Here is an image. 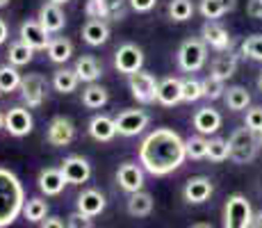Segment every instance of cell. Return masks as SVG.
I'll list each match as a JSON object with an SVG mask.
<instances>
[{
    "mask_svg": "<svg viewBox=\"0 0 262 228\" xmlns=\"http://www.w3.org/2000/svg\"><path fill=\"white\" fill-rule=\"evenodd\" d=\"M183 100V80L180 78H164L158 82V103L173 108Z\"/></svg>",
    "mask_w": 262,
    "mask_h": 228,
    "instance_id": "ac0fdd59",
    "label": "cell"
},
{
    "mask_svg": "<svg viewBox=\"0 0 262 228\" xmlns=\"http://www.w3.org/2000/svg\"><path fill=\"white\" fill-rule=\"evenodd\" d=\"M224 100H226V105H228V110H233V112H242V110H249L251 94H249V89H246V87L235 85V87L226 89Z\"/></svg>",
    "mask_w": 262,
    "mask_h": 228,
    "instance_id": "f1b7e54d",
    "label": "cell"
},
{
    "mask_svg": "<svg viewBox=\"0 0 262 228\" xmlns=\"http://www.w3.org/2000/svg\"><path fill=\"white\" fill-rule=\"evenodd\" d=\"M253 210L244 194H230L224 203V228H251Z\"/></svg>",
    "mask_w": 262,
    "mask_h": 228,
    "instance_id": "277c9868",
    "label": "cell"
},
{
    "mask_svg": "<svg viewBox=\"0 0 262 228\" xmlns=\"http://www.w3.org/2000/svg\"><path fill=\"white\" fill-rule=\"evenodd\" d=\"M48 3H55V5H59V7H62V5H67L69 0H48Z\"/></svg>",
    "mask_w": 262,
    "mask_h": 228,
    "instance_id": "816d5d0a",
    "label": "cell"
},
{
    "mask_svg": "<svg viewBox=\"0 0 262 228\" xmlns=\"http://www.w3.org/2000/svg\"><path fill=\"white\" fill-rule=\"evenodd\" d=\"M59 169H62L64 180L69 185H84V182L92 178V164L82 155H69V158H64Z\"/></svg>",
    "mask_w": 262,
    "mask_h": 228,
    "instance_id": "9c48e42d",
    "label": "cell"
},
{
    "mask_svg": "<svg viewBox=\"0 0 262 228\" xmlns=\"http://www.w3.org/2000/svg\"><path fill=\"white\" fill-rule=\"evenodd\" d=\"M7 37H9V28H7V23L0 18V44L7 42Z\"/></svg>",
    "mask_w": 262,
    "mask_h": 228,
    "instance_id": "c3c4849f",
    "label": "cell"
},
{
    "mask_svg": "<svg viewBox=\"0 0 262 228\" xmlns=\"http://www.w3.org/2000/svg\"><path fill=\"white\" fill-rule=\"evenodd\" d=\"M18 37H21L23 44H28L30 48L34 50H46L50 44V34L43 30V25L39 21H23L21 28H18Z\"/></svg>",
    "mask_w": 262,
    "mask_h": 228,
    "instance_id": "9a60e30c",
    "label": "cell"
},
{
    "mask_svg": "<svg viewBox=\"0 0 262 228\" xmlns=\"http://www.w3.org/2000/svg\"><path fill=\"white\" fill-rule=\"evenodd\" d=\"M251 228H262V210L258 215H253V224H251Z\"/></svg>",
    "mask_w": 262,
    "mask_h": 228,
    "instance_id": "681fc988",
    "label": "cell"
},
{
    "mask_svg": "<svg viewBox=\"0 0 262 228\" xmlns=\"http://www.w3.org/2000/svg\"><path fill=\"white\" fill-rule=\"evenodd\" d=\"M201 39H203L210 48H214L216 53H228V48L233 46L230 32L216 21H205L203 23V28H201Z\"/></svg>",
    "mask_w": 262,
    "mask_h": 228,
    "instance_id": "7c38bea8",
    "label": "cell"
},
{
    "mask_svg": "<svg viewBox=\"0 0 262 228\" xmlns=\"http://www.w3.org/2000/svg\"><path fill=\"white\" fill-rule=\"evenodd\" d=\"M199 98H203V85H201V80L185 78L183 80V100L185 103H196Z\"/></svg>",
    "mask_w": 262,
    "mask_h": 228,
    "instance_id": "ab89813d",
    "label": "cell"
},
{
    "mask_svg": "<svg viewBox=\"0 0 262 228\" xmlns=\"http://www.w3.org/2000/svg\"><path fill=\"white\" fill-rule=\"evenodd\" d=\"M189 228H214L212 224H205V221H199V224H191Z\"/></svg>",
    "mask_w": 262,
    "mask_h": 228,
    "instance_id": "f907efd6",
    "label": "cell"
},
{
    "mask_svg": "<svg viewBox=\"0 0 262 228\" xmlns=\"http://www.w3.org/2000/svg\"><path fill=\"white\" fill-rule=\"evenodd\" d=\"M82 39H84V44H89V46H103L110 39L107 23L98 21V18H89V21L82 25Z\"/></svg>",
    "mask_w": 262,
    "mask_h": 228,
    "instance_id": "cb8c5ba5",
    "label": "cell"
},
{
    "mask_svg": "<svg viewBox=\"0 0 262 228\" xmlns=\"http://www.w3.org/2000/svg\"><path fill=\"white\" fill-rule=\"evenodd\" d=\"M128 5L135 9V12L146 14V12H150V9L158 5V0H128Z\"/></svg>",
    "mask_w": 262,
    "mask_h": 228,
    "instance_id": "f6af8a7d",
    "label": "cell"
},
{
    "mask_svg": "<svg viewBox=\"0 0 262 228\" xmlns=\"http://www.w3.org/2000/svg\"><path fill=\"white\" fill-rule=\"evenodd\" d=\"M194 128L199 130V135H214L221 128V114L214 108H201L194 114Z\"/></svg>",
    "mask_w": 262,
    "mask_h": 228,
    "instance_id": "44dd1931",
    "label": "cell"
},
{
    "mask_svg": "<svg viewBox=\"0 0 262 228\" xmlns=\"http://www.w3.org/2000/svg\"><path fill=\"white\" fill-rule=\"evenodd\" d=\"M237 7V0H201L199 3V12L203 18L208 21H216L219 16L233 12Z\"/></svg>",
    "mask_w": 262,
    "mask_h": 228,
    "instance_id": "d4e9b609",
    "label": "cell"
},
{
    "mask_svg": "<svg viewBox=\"0 0 262 228\" xmlns=\"http://www.w3.org/2000/svg\"><path fill=\"white\" fill-rule=\"evenodd\" d=\"M7 5H9V0H0V9H3V7H7Z\"/></svg>",
    "mask_w": 262,
    "mask_h": 228,
    "instance_id": "db71d44e",
    "label": "cell"
},
{
    "mask_svg": "<svg viewBox=\"0 0 262 228\" xmlns=\"http://www.w3.org/2000/svg\"><path fill=\"white\" fill-rule=\"evenodd\" d=\"M0 96H3V89H0Z\"/></svg>",
    "mask_w": 262,
    "mask_h": 228,
    "instance_id": "6f0895ef",
    "label": "cell"
},
{
    "mask_svg": "<svg viewBox=\"0 0 262 228\" xmlns=\"http://www.w3.org/2000/svg\"><path fill=\"white\" fill-rule=\"evenodd\" d=\"M73 69H75V73H78V78L87 85L96 82V80L103 75V67H100L98 59L92 57V55H82V57H78Z\"/></svg>",
    "mask_w": 262,
    "mask_h": 228,
    "instance_id": "603a6c76",
    "label": "cell"
},
{
    "mask_svg": "<svg viewBox=\"0 0 262 228\" xmlns=\"http://www.w3.org/2000/svg\"><path fill=\"white\" fill-rule=\"evenodd\" d=\"M39 190L43 192L46 196H57L62 194L64 185H69L67 180H64V174L62 169H53V167H48V169H41L39 171Z\"/></svg>",
    "mask_w": 262,
    "mask_h": 228,
    "instance_id": "d6986e66",
    "label": "cell"
},
{
    "mask_svg": "<svg viewBox=\"0 0 262 228\" xmlns=\"http://www.w3.org/2000/svg\"><path fill=\"white\" fill-rule=\"evenodd\" d=\"M246 14L251 18H260L262 21V0H249L246 3Z\"/></svg>",
    "mask_w": 262,
    "mask_h": 228,
    "instance_id": "bcb514c9",
    "label": "cell"
},
{
    "mask_svg": "<svg viewBox=\"0 0 262 228\" xmlns=\"http://www.w3.org/2000/svg\"><path fill=\"white\" fill-rule=\"evenodd\" d=\"M39 228H67V226H64V221L59 217H46Z\"/></svg>",
    "mask_w": 262,
    "mask_h": 228,
    "instance_id": "7dc6e473",
    "label": "cell"
},
{
    "mask_svg": "<svg viewBox=\"0 0 262 228\" xmlns=\"http://www.w3.org/2000/svg\"><path fill=\"white\" fill-rule=\"evenodd\" d=\"M46 139L50 146H69L75 139V123L69 116H55L48 123Z\"/></svg>",
    "mask_w": 262,
    "mask_h": 228,
    "instance_id": "4fadbf2b",
    "label": "cell"
},
{
    "mask_svg": "<svg viewBox=\"0 0 262 228\" xmlns=\"http://www.w3.org/2000/svg\"><path fill=\"white\" fill-rule=\"evenodd\" d=\"M260 146H262V133H260Z\"/></svg>",
    "mask_w": 262,
    "mask_h": 228,
    "instance_id": "9f6ffc18",
    "label": "cell"
},
{
    "mask_svg": "<svg viewBox=\"0 0 262 228\" xmlns=\"http://www.w3.org/2000/svg\"><path fill=\"white\" fill-rule=\"evenodd\" d=\"M169 16L176 23H185L194 16V3L191 0H169Z\"/></svg>",
    "mask_w": 262,
    "mask_h": 228,
    "instance_id": "e575fe53",
    "label": "cell"
},
{
    "mask_svg": "<svg viewBox=\"0 0 262 228\" xmlns=\"http://www.w3.org/2000/svg\"><path fill=\"white\" fill-rule=\"evenodd\" d=\"M21 96L28 103V108H41L46 100V78L41 73H28L23 75Z\"/></svg>",
    "mask_w": 262,
    "mask_h": 228,
    "instance_id": "30bf717a",
    "label": "cell"
},
{
    "mask_svg": "<svg viewBox=\"0 0 262 228\" xmlns=\"http://www.w3.org/2000/svg\"><path fill=\"white\" fill-rule=\"evenodd\" d=\"M244 126L249 130H253L255 135H260L262 133V108H249L246 110V116H244Z\"/></svg>",
    "mask_w": 262,
    "mask_h": 228,
    "instance_id": "b9f144b4",
    "label": "cell"
},
{
    "mask_svg": "<svg viewBox=\"0 0 262 228\" xmlns=\"http://www.w3.org/2000/svg\"><path fill=\"white\" fill-rule=\"evenodd\" d=\"M46 50H48L50 62L64 64V62H69V59H71V55H73V44L69 42V39H64V37H57V39H50V44H48Z\"/></svg>",
    "mask_w": 262,
    "mask_h": 228,
    "instance_id": "f546056e",
    "label": "cell"
},
{
    "mask_svg": "<svg viewBox=\"0 0 262 228\" xmlns=\"http://www.w3.org/2000/svg\"><path fill=\"white\" fill-rule=\"evenodd\" d=\"M208 62V44L203 39H187L178 48V67L185 73L201 71Z\"/></svg>",
    "mask_w": 262,
    "mask_h": 228,
    "instance_id": "5b68a950",
    "label": "cell"
},
{
    "mask_svg": "<svg viewBox=\"0 0 262 228\" xmlns=\"http://www.w3.org/2000/svg\"><path fill=\"white\" fill-rule=\"evenodd\" d=\"M117 182L123 192L135 194L144 187V167L135 164V162H123L117 171Z\"/></svg>",
    "mask_w": 262,
    "mask_h": 228,
    "instance_id": "5bb4252c",
    "label": "cell"
},
{
    "mask_svg": "<svg viewBox=\"0 0 262 228\" xmlns=\"http://www.w3.org/2000/svg\"><path fill=\"white\" fill-rule=\"evenodd\" d=\"M242 55L253 62H262V34H251L242 42Z\"/></svg>",
    "mask_w": 262,
    "mask_h": 228,
    "instance_id": "74e56055",
    "label": "cell"
},
{
    "mask_svg": "<svg viewBox=\"0 0 262 228\" xmlns=\"http://www.w3.org/2000/svg\"><path fill=\"white\" fill-rule=\"evenodd\" d=\"M78 82H80V78L75 73V69H59L53 75V87L59 94H71V91L78 89Z\"/></svg>",
    "mask_w": 262,
    "mask_h": 228,
    "instance_id": "4dcf8cb0",
    "label": "cell"
},
{
    "mask_svg": "<svg viewBox=\"0 0 262 228\" xmlns=\"http://www.w3.org/2000/svg\"><path fill=\"white\" fill-rule=\"evenodd\" d=\"M185 149H187V158L191 160L208 158V139H205V135H194L189 139H185Z\"/></svg>",
    "mask_w": 262,
    "mask_h": 228,
    "instance_id": "d590c367",
    "label": "cell"
},
{
    "mask_svg": "<svg viewBox=\"0 0 262 228\" xmlns=\"http://www.w3.org/2000/svg\"><path fill=\"white\" fill-rule=\"evenodd\" d=\"M75 205H78V210L82 212V215L87 217H98L100 212L105 210V205H107V201H105V194L98 190H84L78 194V201H75Z\"/></svg>",
    "mask_w": 262,
    "mask_h": 228,
    "instance_id": "e0dca14e",
    "label": "cell"
},
{
    "mask_svg": "<svg viewBox=\"0 0 262 228\" xmlns=\"http://www.w3.org/2000/svg\"><path fill=\"white\" fill-rule=\"evenodd\" d=\"M203 85V98H210V100H216V98H224L226 94V82L214 75H208L205 80H201Z\"/></svg>",
    "mask_w": 262,
    "mask_h": 228,
    "instance_id": "f35d334b",
    "label": "cell"
},
{
    "mask_svg": "<svg viewBox=\"0 0 262 228\" xmlns=\"http://www.w3.org/2000/svg\"><path fill=\"white\" fill-rule=\"evenodd\" d=\"M258 89H260V91H262V73H260V75H258Z\"/></svg>",
    "mask_w": 262,
    "mask_h": 228,
    "instance_id": "11a10c76",
    "label": "cell"
},
{
    "mask_svg": "<svg viewBox=\"0 0 262 228\" xmlns=\"http://www.w3.org/2000/svg\"><path fill=\"white\" fill-rule=\"evenodd\" d=\"M228 146H230V160L237 162V164H249V162L255 160L258 155V149H260V139L255 137L253 130L244 128H237L228 139Z\"/></svg>",
    "mask_w": 262,
    "mask_h": 228,
    "instance_id": "3957f363",
    "label": "cell"
},
{
    "mask_svg": "<svg viewBox=\"0 0 262 228\" xmlns=\"http://www.w3.org/2000/svg\"><path fill=\"white\" fill-rule=\"evenodd\" d=\"M25 192L16 174L0 167V228L12 226L23 215Z\"/></svg>",
    "mask_w": 262,
    "mask_h": 228,
    "instance_id": "7a4b0ae2",
    "label": "cell"
},
{
    "mask_svg": "<svg viewBox=\"0 0 262 228\" xmlns=\"http://www.w3.org/2000/svg\"><path fill=\"white\" fill-rule=\"evenodd\" d=\"M84 14H87L89 18H98V21L110 18L107 0H87V3H84Z\"/></svg>",
    "mask_w": 262,
    "mask_h": 228,
    "instance_id": "60d3db41",
    "label": "cell"
},
{
    "mask_svg": "<svg viewBox=\"0 0 262 228\" xmlns=\"http://www.w3.org/2000/svg\"><path fill=\"white\" fill-rule=\"evenodd\" d=\"M125 3H128V0H107L110 18H112V21H121V18L125 16Z\"/></svg>",
    "mask_w": 262,
    "mask_h": 228,
    "instance_id": "ee69618b",
    "label": "cell"
},
{
    "mask_svg": "<svg viewBox=\"0 0 262 228\" xmlns=\"http://www.w3.org/2000/svg\"><path fill=\"white\" fill-rule=\"evenodd\" d=\"M235 71H237V55L233 53H221L219 57L212 62V69H210V75H214V78L219 80H228L235 75Z\"/></svg>",
    "mask_w": 262,
    "mask_h": 228,
    "instance_id": "484cf974",
    "label": "cell"
},
{
    "mask_svg": "<svg viewBox=\"0 0 262 228\" xmlns=\"http://www.w3.org/2000/svg\"><path fill=\"white\" fill-rule=\"evenodd\" d=\"M48 215V203L39 196H32V199L25 201L23 205V217L30 221V224H41Z\"/></svg>",
    "mask_w": 262,
    "mask_h": 228,
    "instance_id": "1f68e13d",
    "label": "cell"
},
{
    "mask_svg": "<svg viewBox=\"0 0 262 228\" xmlns=\"http://www.w3.org/2000/svg\"><path fill=\"white\" fill-rule=\"evenodd\" d=\"M39 23L43 25V30L50 32H59V30L67 25V16H64L62 7L55 3H46L41 9H39Z\"/></svg>",
    "mask_w": 262,
    "mask_h": 228,
    "instance_id": "ffe728a7",
    "label": "cell"
},
{
    "mask_svg": "<svg viewBox=\"0 0 262 228\" xmlns=\"http://www.w3.org/2000/svg\"><path fill=\"white\" fill-rule=\"evenodd\" d=\"M187 160L185 139L171 128H155L139 146V162L150 176H169Z\"/></svg>",
    "mask_w": 262,
    "mask_h": 228,
    "instance_id": "6da1fadb",
    "label": "cell"
},
{
    "mask_svg": "<svg viewBox=\"0 0 262 228\" xmlns=\"http://www.w3.org/2000/svg\"><path fill=\"white\" fill-rule=\"evenodd\" d=\"M110 100V91L105 87H100V85H87V87L82 89V105L89 110H98V108H105Z\"/></svg>",
    "mask_w": 262,
    "mask_h": 228,
    "instance_id": "83f0119b",
    "label": "cell"
},
{
    "mask_svg": "<svg viewBox=\"0 0 262 228\" xmlns=\"http://www.w3.org/2000/svg\"><path fill=\"white\" fill-rule=\"evenodd\" d=\"M114 67H117L119 73H125V75H133V73H137V71H142V67H144L142 48L135 44L119 46L117 53H114Z\"/></svg>",
    "mask_w": 262,
    "mask_h": 228,
    "instance_id": "ba28073f",
    "label": "cell"
},
{
    "mask_svg": "<svg viewBox=\"0 0 262 228\" xmlns=\"http://www.w3.org/2000/svg\"><path fill=\"white\" fill-rule=\"evenodd\" d=\"M0 128H5V114L0 112Z\"/></svg>",
    "mask_w": 262,
    "mask_h": 228,
    "instance_id": "f5cc1de1",
    "label": "cell"
},
{
    "mask_svg": "<svg viewBox=\"0 0 262 228\" xmlns=\"http://www.w3.org/2000/svg\"><path fill=\"white\" fill-rule=\"evenodd\" d=\"M21 82H23V75L16 71V67H12V64L0 67V89H3V94L21 89Z\"/></svg>",
    "mask_w": 262,
    "mask_h": 228,
    "instance_id": "d6a6232c",
    "label": "cell"
},
{
    "mask_svg": "<svg viewBox=\"0 0 262 228\" xmlns=\"http://www.w3.org/2000/svg\"><path fill=\"white\" fill-rule=\"evenodd\" d=\"M150 116L144 110H123L114 116V126H117V135L123 137H135L144 133V128L148 126Z\"/></svg>",
    "mask_w": 262,
    "mask_h": 228,
    "instance_id": "52a82bcc",
    "label": "cell"
},
{
    "mask_svg": "<svg viewBox=\"0 0 262 228\" xmlns=\"http://www.w3.org/2000/svg\"><path fill=\"white\" fill-rule=\"evenodd\" d=\"M89 135L94 137L96 141H112L117 137V126H114V119L105 114H96L89 121Z\"/></svg>",
    "mask_w": 262,
    "mask_h": 228,
    "instance_id": "7402d4cb",
    "label": "cell"
},
{
    "mask_svg": "<svg viewBox=\"0 0 262 228\" xmlns=\"http://www.w3.org/2000/svg\"><path fill=\"white\" fill-rule=\"evenodd\" d=\"M7 57H9V64H12V67H25V64L32 62L34 48H30V46L23 44V42H16V44L9 46Z\"/></svg>",
    "mask_w": 262,
    "mask_h": 228,
    "instance_id": "836d02e7",
    "label": "cell"
},
{
    "mask_svg": "<svg viewBox=\"0 0 262 228\" xmlns=\"http://www.w3.org/2000/svg\"><path fill=\"white\" fill-rule=\"evenodd\" d=\"M212 192H214V185L208 176H194V178H189L185 182L183 196L187 203L199 205V203H205V201L212 196Z\"/></svg>",
    "mask_w": 262,
    "mask_h": 228,
    "instance_id": "2e32d148",
    "label": "cell"
},
{
    "mask_svg": "<svg viewBox=\"0 0 262 228\" xmlns=\"http://www.w3.org/2000/svg\"><path fill=\"white\" fill-rule=\"evenodd\" d=\"M153 212V196L148 192L139 190L135 194H130L128 199V215L130 217H148Z\"/></svg>",
    "mask_w": 262,
    "mask_h": 228,
    "instance_id": "4316f807",
    "label": "cell"
},
{
    "mask_svg": "<svg viewBox=\"0 0 262 228\" xmlns=\"http://www.w3.org/2000/svg\"><path fill=\"white\" fill-rule=\"evenodd\" d=\"M128 85H130L133 98L139 100V103L150 105L158 100V80L148 71H137V73L128 75Z\"/></svg>",
    "mask_w": 262,
    "mask_h": 228,
    "instance_id": "8992f818",
    "label": "cell"
},
{
    "mask_svg": "<svg viewBox=\"0 0 262 228\" xmlns=\"http://www.w3.org/2000/svg\"><path fill=\"white\" fill-rule=\"evenodd\" d=\"M67 228H94V219L82 215L80 210H75L67 217Z\"/></svg>",
    "mask_w": 262,
    "mask_h": 228,
    "instance_id": "7bdbcfd3",
    "label": "cell"
},
{
    "mask_svg": "<svg viewBox=\"0 0 262 228\" xmlns=\"http://www.w3.org/2000/svg\"><path fill=\"white\" fill-rule=\"evenodd\" d=\"M208 158L212 162H224L230 158V146L228 139H221V137H214V139H208Z\"/></svg>",
    "mask_w": 262,
    "mask_h": 228,
    "instance_id": "8d00e7d4",
    "label": "cell"
},
{
    "mask_svg": "<svg viewBox=\"0 0 262 228\" xmlns=\"http://www.w3.org/2000/svg\"><path fill=\"white\" fill-rule=\"evenodd\" d=\"M34 119L30 114L28 108H21V105H14L9 108V112L5 114V130H7L12 137H25L32 133Z\"/></svg>",
    "mask_w": 262,
    "mask_h": 228,
    "instance_id": "8fae6325",
    "label": "cell"
}]
</instances>
